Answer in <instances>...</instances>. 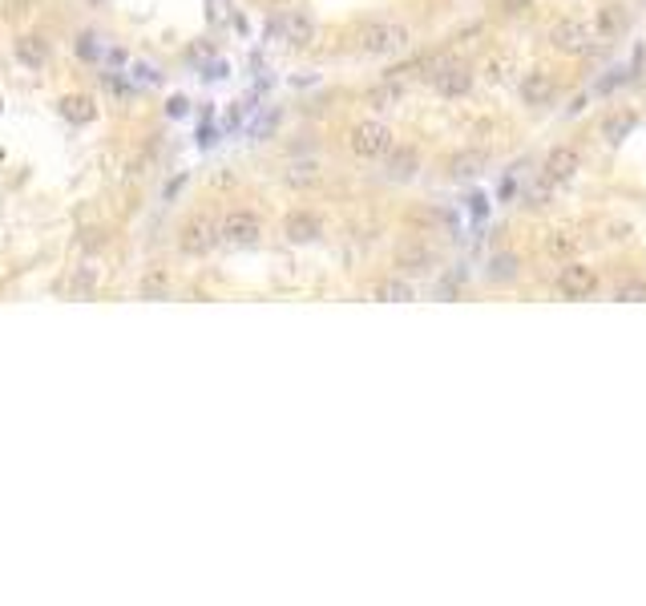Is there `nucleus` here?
Instances as JSON below:
<instances>
[{
  "instance_id": "nucleus-29",
  "label": "nucleus",
  "mask_w": 646,
  "mask_h": 606,
  "mask_svg": "<svg viewBox=\"0 0 646 606\" xmlns=\"http://www.w3.org/2000/svg\"><path fill=\"white\" fill-rule=\"evenodd\" d=\"M210 20H214V25L227 20V0H210Z\"/></svg>"
},
{
  "instance_id": "nucleus-2",
  "label": "nucleus",
  "mask_w": 646,
  "mask_h": 606,
  "mask_svg": "<svg viewBox=\"0 0 646 606\" xmlns=\"http://www.w3.org/2000/svg\"><path fill=\"white\" fill-rule=\"evenodd\" d=\"M409 41H412V33L401 20H368L360 28V53H368V57H392V53H401V49H409Z\"/></svg>"
},
{
  "instance_id": "nucleus-10",
  "label": "nucleus",
  "mask_w": 646,
  "mask_h": 606,
  "mask_svg": "<svg viewBox=\"0 0 646 606\" xmlns=\"http://www.w3.org/2000/svg\"><path fill=\"white\" fill-rule=\"evenodd\" d=\"M380 162H384V175H388L392 183H409V178H416V170H420V154L412 146H392Z\"/></svg>"
},
{
  "instance_id": "nucleus-19",
  "label": "nucleus",
  "mask_w": 646,
  "mask_h": 606,
  "mask_svg": "<svg viewBox=\"0 0 646 606\" xmlns=\"http://www.w3.org/2000/svg\"><path fill=\"white\" fill-rule=\"evenodd\" d=\"M372 295L384 303H409V299H416V287H412L409 279H380Z\"/></svg>"
},
{
  "instance_id": "nucleus-18",
  "label": "nucleus",
  "mask_w": 646,
  "mask_h": 606,
  "mask_svg": "<svg viewBox=\"0 0 646 606\" xmlns=\"http://www.w3.org/2000/svg\"><path fill=\"white\" fill-rule=\"evenodd\" d=\"M634 126H638V118L630 110L610 113V118H602V138H606L610 146H619V142H627L630 134H634Z\"/></svg>"
},
{
  "instance_id": "nucleus-5",
  "label": "nucleus",
  "mask_w": 646,
  "mask_h": 606,
  "mask_svg": "<svg viewBox=\"0 0 646 606\" xmlns=\"http://www.w3.org/2000/svg\"><path fill=\"white\" fill-rule=\"evenodd\" d=\"M428 77H432V89H437L445 101H461V97H469V93H473V69H469V65L440 61Z\"/></svg>"
},
{
  "instance_id": "nucleus-27",
  "label": "nucleus",
  "mask_w": 646,
  "mask_h": 606,
  "mask_svg": "<svg viewBox=\"0 0 646 606\" xmlns=\"http://www.w3.org/2000/svg\"><path fill=\"white\" fill-rule=\"evenodd\" d=\"M627 77H630V74H627V69H614V74H610V77H606V82H602V85H598V93H614V89H619V85H622V82H627Z\"/></svg>"
},
{
  "instance_id": "nucleus-32",
  "label": "nucleus",
  "mask_w": 646,
  "mask_h": 606,
  "mask_svg": "<svg viewBox=\"0 0 646 606\" xmlns=\"http://www.w3.org/2000/svg\"><path fill=\"white\" fill-rule=\"evenodd\" d=\"M469 211H473L477 219H481V214H485V198H481V194H473V198H469Z\"/></svg>"
},
{
  "instance_id": "nucleus-20",
  "label": "nucleus",
  "mask_w": 646,
  "mask_h": 606,
  "mask_svg": "<svg viewBox=\"0 0 646 606\" xmlns=\"http://www.w3.org/2000/svg\"><path fill=\"white\" fill-rule=\"evenodd\" d=\"M283 183L295 186V190H311L319 183V162H292L287 175H283Z\"/></svg>"
},
{
  "instance_id": "nucleus-28",
  "label": "nucleus",
  "mask_w": 646,
  "mask_h": 606,
  "mask_svg": "<svg viewBox=\"0 0 646 606\" xmlns=\"http://www.w3.org/2000/svg\"><path fill=\"white\" fill-rule=\"evenodd\" d=\"M497 4H501V12H505V17H518V12H525L533 0H497Z\"/></svg>"
},
{
  "instance_id": "nucleus-15",
  "label": "nucleus",
  "mask_w": 646,
  "mask_h": 606,
  "mask_svg": "<svg viewBox=\"0 0 646 606\" xmlns=\"http://www.w3.org/2000/svg\"><path fill=\"white\" fill-rule=\"evenodd\" d=\"M170 291H174L170 267H150L146 276L137 279V295L142 299H170Z\"/></svg>"
},
{
  "instance_id": "nucleus-16",
  "label": "nucleus",
  "mask_w": 646,
  "mask_h": 606,
  "mask_svg": "<svg viewBox=\"0 0 646 606\" xmlns=\"http://www.w3.org/2000/svg\"><path fill=\"white\" fill-rule=\"evenodd\" d=\"M279 33L292 45H311V37H315V20L307 17V12H287V17H279Z\"/></svg>"
},
{
  "instance_id": "nucleus-12",
  "label": "nucleus",
  "mask_w": 646,
  "mask_h": 606,
  "mask_svg": "<svg viewBox=\"0 0 646 606\" xmlns=\"http://www.w3.org/2000/svg\"><path fill=\"white\" fill-rule=\"evenodd\" d=\"M283 235H287V243H315L323 235V222L311 211H292L287 222H283Z\"/></svg>"
},
{
  "instance_id": "nucleus-9",
  "label": "nucleus",
  "mask_w": 646,
  "mask_h": 606,
  "mask_svg": "<svg viewBox=\"0 0 646 606\" xmlns=\"http://www.w3.org/2000/svg\"><path fill=\"white\" fill-rule=\"evenodd\" d=\"M557 93L554 77L546 74V69H533V74L521 77V105H529V110H541V105H549Z\"/></svg>"
},
{
  "instance_id": "nucleus-14",
  "label": "nucleus",
  "mask_w": 646,
  "mask_h": 606,
  "mask_svg": "<svg viewBox=\"0 0 646 606\" xmlns=\"http://www.w3.org/2000/svg\"><path fill=\"white\" fill-rule=\"evenodd\" d=\"M489 166V150H461V154L448 162V178L464 183V178H477Z\"/></svg>"
},
{
  "instance_id": "nucleus-22",
  "label": "nucleus",
  "mask_w": 646,
  "mask_h": 606,
  "mask_svg": "<svg viewBox=\"0 0 646 606\" xmlns=\"http://www.w3.org/2000/svg\"><path fill=\"white\" fill-rule=\"evenodd\" d=\"M61 113H65L69 121H82V126H85V121L97 118V105H93L90 97H65V101H61Z\"/></svg>"
},
{
  "instance_id": "nucleus-23",
  "label": "nucleus",
  "mask_w": 646,
  "mask_h": 606,
  "mask_svg": "<svg viewBox=\"0 0 646 606\" xmlns=\"http://www.w3.org/2000/svg\"><path fill=\"white\" fill-rule=\"evenodd\" d=\"M401 93H404L401 82H392V77H388L384 85H376V89L368 93V101H372L376 110H388V105H396V101H401Z\"/></svg>"
},
{
  "instance_id": "nucleus-4",
  "label": "nucleus",
  "mask_w": 646,
  "mask_h": 606,
  "mask_svg": "<svg viewBox=\"0 0 646 606\" xmlns=\"http://www.w3.org/2000/svg\"><path fill=\"white\" fill-rule=\"evenodd\" d=\"M219 235L227 247H255L263 239V219L255 211H227L219 222Z\"/></svg>"
},
{
  "instance_id": "nucleus-26",
  "label": "nucleus",
  "mask_w": 646,
  "mask_h": 606,
  "mask_svg": "<svg viewBox=\"0 0 646 606\" xmlns=\"http://www.w3.org/2000/svg\"><path fill=\"white\" fill-rule=\"evenodd\" d=\"M614 299H622V303H642L646 299V284H622L619 291H614Z\"/></svg>"
},
{
  "instance_id": "nucleus-21",
  "label": "nucleus",
  "mask_w": 646,
  "mask_h": 606,
  "mask_svg": "<svg viewBox=\"0 0 646 606\" xmlns=\"http://www.w3.org/2000/svg\"><path fill=\"white\" fill-rule=\"evenodd\" d=\"M518 255H510V251H505V255H493L489 259V279L493 284H510V279H518Z\"/></svg>"
},
{
  "instance_id": "nucleus-13",
  "label": "nucleus",
  "mask_w": 646,
  "mask_h": 606,
  "mask_svg": "<svg viewBox=\"0 0 646 606\" xmlns=\"http://www.w3.org/2000/svg\"><path fill=\"white\" fill-rule=\"evenodd\" d=\"M630 25V12L622 9V4H602L598 17H594V33H598V41H619L622 33H627Z\"/></svg>"
},
{
  "instance_id": "nucleus-1",
  "label": "nucleus",
  "mask_w": 646,
  "mask_h": 606,
  "mask_svg": "<svg viewBox=\"0 0 646 606\" xmlns=\"http://www.w3.org/2000/svg\"><path fill=\"white\" fill-rule=\"evenodd\" d=\"M219 222H222V219H214L210 211L191 214V219H186L183 227H178V251H183L186 259H202V255H210V251H214V247L222 243Z\"/></svg>"
},
{
  "instance_id": "nucleus-31",
  "label": "nucleus",
  "mask_w": 646,
  "mask_h": 606,
  "mask_svg": "<svg viewBox=\"0 0 646 606\" xmlns=\"http://www.w3.org/2000/svg\"><path fill=\"white\" fill-rule=\"evenodd\" d=\"M166 110H170V113H174V118H183V113H186V97H174V101H170V105H166Z\"/></svg>"
},
{
  "instance_id": "nucleus-7",
  "label": "nucleus",
  "mask_w": 646,
  "mask_h": 606,
  "mask_svg": "<svg viewBox=\"0 0 646 606\" xmlns=\"http://www.w3.org/2000/svg\"><path fill=\"white\" fill-rule=\"evenodd\" d=\"M594 291H598V271L586 263H570V259H565L562 276H557V295H565V299H590Z\"/></svg>"
},
{
  "instance_id": "nucleus-3",
  "label": "nucleus",
  "mask_w": 646,
  "mask_h": 606,
  "mask_svg": "<svg viewBox=\"0 0 646 606\" xmlns=\"http://www.w3.org/2000/svg\"><path fill=\"white\" fill-rule=\"evenodd\" d=\"M392 146H396V142H392V129L376 118L355 121V126L347 129V150H352L360 162H380Z\"/></svg>"
},
{
  "instance_id": "nucleus-11",
  "label": "nucleus",
  "mask_w": 646,
  "mask_h": 606,
  "mask_svg": "<svg viewBox=\"0 0 646 606\" xmlns=\"http://www.w3.org/2000/svg\"><path fill=\"white\" fill-rule=\"evenodd\" d=\"M396 267H401L404 276H428L432 267H437V251L424 247V243H404L396 251Z\"/></svg>"
},
{
  "instance_id": "nucleus-30",
  "label": "nucleus",
  "mask_w": 646,
  "mask_h": 606,
  "mask_svg": "<svg viewBox=\"0 0 646 606\" xmlns=\"http://www.w3.org/2000/svg\"><path fill=\"white\" fill-rule=\"evenodd\" d=\"M513 190H518V183H513V178H505V183L497 186V198H501V202H510V198H513Z\"/></svg>"
},
{
  "instance_id": "nucleus-24",
  "label": "nucleus",
  "mask_w": 646,
  "mask_h": 606,
  "mask_svg": "<svg viewBox=\"0 0 646 606\" xmlns=\"http://www.w3.org/2000/svg\"><path fill=\"white\" fill-rule=\"evenodd\" d=\"M546 251H549L554 259H570L573 251H578V239H573L570 230H554V235L546 239Z\"/></svg>"
},
{
  "instance_id": "nucleus-8",
  "label": "nucleus",
  "mask_w": 646,
  "mask_h": 606,
  "mask_svg": "<svg viewBox=\"0 0 646 606\" xmlns=\"http://www.w3.org/2000/svg\"><path fill=\"white\" fill-rule=\"evenodd\" d=\"M578 166H582V154L573 146H554L546 158H541V175L549 178L554 186H562V183H570L573 175H578Z\"/></svg>"
},
{
  "instance_id": "nucleus-6",
  "label": "nucleus",
  "mask_w": 646,
  "mask_h": 606,
  "mask_svg": "<svg viewBox=\"0 0 646 606\" xmlns=\"http://www.w3.org/2000/svg\"><path fill=\"white\" fill-rule=\"evenodd\" d=\"M549 41H554L557 53H570V57H590L594 49H598V33H590L582 20H562V25H554Z\"/></svg>"
},
{
  "instance_id": "nucleus-17",
  "label": "nucleus",
  "mask_w": 646,
  "mask_h": 606,
  "mask_svg": "<svg viewBox=\"0 0 646 606\" xmlns=\"http://www.w3.org/2000/svg\"><path fill=\"white\" fill-rule=\"evenodd\" d=\"M12 57H17L25 69H41V65L49 61V45L41 37H33V33H25V37H17V45H12Z\"/></svg>"
},
{
  "instance_id": "nucleus-25",
  "label": "nucleus",
  "mask_w": 646,
  "mask_h": 606,
  "mask_svg": "<svg viewBox=\"0 0 646 606\" xmlns=\"http://www.w3.org/2000/svg\"><path fill=\"white\" fill-rule=\"evenodd\" d=\"M549 194H554V183H549V178L541 175V183H533V190H529L525 198H529V206H546Z\"/></svg>"
}]
</instances>
